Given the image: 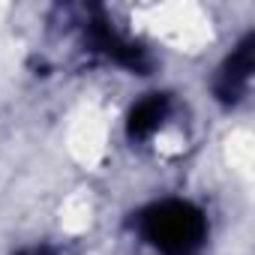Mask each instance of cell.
Returning a JSON list of instances; mask_svg holds the SVG:
<instances>
[{"label":"cell","mask_w":255,"mask_h":255,"mask_svg":"<svg viewBox=\"0 0 255 255\" xmlns=\"http://www.w3.org/2000/svg\"><path fill=\"white\" fill-rule=\"evenodd\" d=\"M132 228L150 255H201L210 237L207 213L180 195L144 204L135 213Z\"/></svg>","instance_id":"1"},{"label":"cell","mask_w":255,"mask_h":255,"mask_svg":"<svg viewBox=\"0 0 255 255\" xmlns=\"http://www.w3.org/2000/svg\"><path fill=\"white\" fill-rule=\"evenodd\" d=\"M81 48L108 66L135 72V75H147L153 66L147 45L138 42L120 24H114V18H108L102 9H87L81 21Z\"/></svg>","instance_id":"2"},{"label":"cell","mask_w":255,"mask_h":255,"mask_svg":"<svg viewBox=\"0 0 255 255\" xmlns=\"http://www.w3.org/2000/svg\"><path fill=\"white\" fill-rule=\"evenodd\" d=\"M252 48H255V36L246 33L225 54V60L216 66L210 90H213V99L222 108H237L249 96V87H252Z\"/></svg>","instance_id":"3"},{"label":"cell","mask_w":255,"mask_h":255,"mask_svg":"<svg viewBox=\"0 0 255 255\" xmlns=\"http://www.w3.org/2000/svg\"><path fill=\"white\" fill-rule=\"evenodd\" d=\"M174 96L165 93V90H153V93H144L138 102H132L129 114H126V138L132 144L144 147L150 141H156L174 117Z\"/></svg>","instance_id":"4"},{"label":"cell","mask_w":255,"mask_h":255,"mask_svg":"<svg viewBox=\"0 0 255 255\" xmlns=\"http://www.w3.org/2000/svg\"><path fill=\"white\" fill-rule=\"evenodd\" d=\"M15 255H75V252L66 249V246H57V243H36V246H24V249H18Z\"/></svg>","instance_id":"5"}]
</instances>
